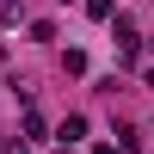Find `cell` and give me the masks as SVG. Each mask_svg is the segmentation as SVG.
Listing matches in <instances>:
<instances>
[{"label": "cell", "instance_id": "cell-4", "mask_svg": "<svg viewBox=\"0 0 154 154\" xmlns=\"http://www.w3.org/2000/svg\"><path fill=\"white\" fill-rule=\"evenodd\" d=\"M62 154H74V148H62Z\"/></svg>", "mask_w": 154, "mask_h": 154}, {"label": "cell", "instance_id": "cell-2", "mask_svg": "<svg viewBox=\"0 0 154 154\" xmlns=\"http://www.w3.org/2000/svg\"><path fill=\"white\" fill-rule=\"evenodd\" d=\"M86 19H111V0H86Z\"/></svg>", "mask_w": 154, "mask_h": 154}, {"label": "cell", "instance_id": "cell-3", "mask_svg": "<svg viewBox=\"0 0 154 154\" xmlns=\"http://www.w3.org/2000/svg\"><path fill=\"white\" fill-rule=\"evenodd\" d=\"M19 19V0H0V25H12Z\"/></svg>", "mask_w": 154, "mask_h": 154}, {"label": "cell", "instance_id": "cell-1", "mask_svg": "<svg viewBox=\"0 0 154 154\" xmlns=\"http://www.w3.org/2000/svg\"><path fill=\"white\" fill-rule=\"evenodd\" d=\"M80 136H86V117H68V123H62V148H68V142H80Z\"/></svg>", "mask_w": 154, "mask_h": 154}]
</instances>
